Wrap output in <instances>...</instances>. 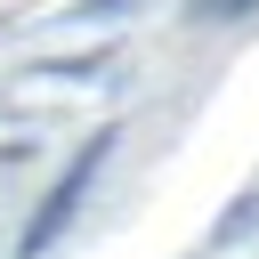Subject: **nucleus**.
Returning a JSON list of instances; mask_svg holds the SVG:
<instances>
[{"mask_svg": "<svg viewBox=\"0 0 259 259\" xmlns=\"http://www.w3.org/2000/svg\"><path fill=\"white\" fill-rule=\"evenodd\" d=\"M138 0H65V16H130Z\"/></svg>", "mask_w": 259, "mask_h": 259, "instance_id": "obj_3", "label": "nucleus"}, {"mask_svg": "<svg viewBox=\"0 0 259 259\" xmlns=\"http://www.w3.org/2000/svg\"><path fill=\"white\" fill-rule=\"evenodd\" d=\"M105 154H113V130H89V138H81V154L65 162V178H57V186L40 194V210L24 219V235H16V259H40V251H49V243H57L65 227H73V210H81L89 178L105 170Z\"/></svg>", "mask_w": 259, "mask_h": 259, "instance_id": "obj_1", "label": "nucleus"}, {"mask_svg": "<svg viewBox=\"0 0 259 259\" xmlns=\"http://www.w3.org/2000/svg\"><path fill=\"white\" fill-rule=\"evenodd\" d=\"M243 8H259V0H186V24H235Z\"/></svg>", "mask_w": 259, "mask_h": 259, "instance_id": "obj_2", "label": "nucleus"}]
</instances>
